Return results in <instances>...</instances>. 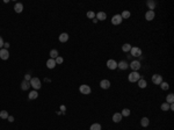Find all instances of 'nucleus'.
<instances>
[{
    "instance_id": "1",
    "label": "nucleus",
    "mask_w": 174,
    "mask_h": 130,
    "mask_svg": "<svg viewBox=\"0 0 174 130\" xmlns=\"http://www.w3.org/2000/svg\"><path fill=\"white\" fill-rule=\"evenodd\" d=\"M30 86L31 87L35 88V91H37V90H39V88L42 87V84H41V80H39L37 77H34V78L30 79Z\"/></svg>"
},
{
    "instance_id": "2",
    "label": "nucleus",
    "mask_w": 174,
    "mask_h": 130,
    "mask_svg": "<svg viewBox=\"0 0 174 130\" xmlns=\"http://www.w3.org/2000/svg\"><path fill=\"white\" fill-rule=\"evenodd\" d=\"M141 74L137 72V71H132L131 73H130L129 76H128V79H129L130 82H137L139 79H141Z\"/></svg>"
},
{
    "instance_id": "3",
    "label": "nucleus",
    "mask_w": 174,
    "mask_h": 130,
    "mask_svg": "<svg viewBox=\"0 0 174 130\" xmlns=\"http://www.w3.org/2000/svg\"><path fill=\"white\" fill-rule=\"evenodd\" d=\"M130 54H131V57H141L142 49L138 48V47H132L131 50H130Z\"/></svg>"
},
{
    "instance_id": "4",
    "label": "nucleus",
    "mask_w": 174,
    "mask_h": 130,
    "mask_svg": "<svg viewBox=\"0 0 174 130\" xmlns=\"http://www.w3.org/2000/svg\"><path fill=\"white\" fill-rule=\"evenodd\" d=\"M122 21H123V19H122L121 14H116V15H114L113 18H111V23L114 24V26H118V24H121L122 23Z\"/></svg>"
},
{
    "instance_id": "5",
    "label": "nucleus",
    "mask_w": 174,
    "mask_h": 130,
    "mask_svg": "<svg viewBox=\"0 0 174 130\" xmlns=\"http://www.w3.org/2000/svg\"><path fill=\"white\" fill-rule=\"evenodd\" d=\"M0 58L1 59H4V61H7L9 58V52L7 49H0Z\"/></svg>"
},
{
    "instance_id": "6",
    "label": "nucleus",
    "mask_w": 174,
    "mask_h": 130,
    "mask_svg": "<svg viewBox=\"0 0 174 130\" xmlns=\"http://www.w3.org/2000/svg\"><path fill=\"white\" fill-rule=\"evenodd\" d=\"M79 91H80V93L85 94V95H87V94L91 93V87L88 86V85H81L80 87H79Z\"/></svg>"
},
{
    "instance_id": "7",
    "label": "nucleus",
    "mask_w": 174,
    "mask_h": 130,
    "mask_svg": "<svg viewBox=\"0 0 174 130\" xmlns=\"http://www.w3.org/2000/svg\"><path fill=\"white\" fill-rule=\"evenodd\" d=\"M100 87L102 90H108L110 87V81H109L108 79H102L101 81H100Z\"/></svg>"
},
{
    "instance_id": "8",
    "label": "nucleus",
    "mask_w": 174,
    "mask_h": 130,
    "mask_svg": "<svg viewBox=\"0 0 174 130\" xmlns=\"http://www.w3.org/2000/svg\"><path fill=\"white\" fill-rule=\"evenodd\" d=\"M152 82L154 85H160L162 82V77L160 74H153L152 76Z\"/></svg>"
},
{
    "instance_id": "9",
    "label": "nucleus",
    "mask_w": 174,
    "mask_h": 130,
    "mask_svg": "<svg viewBox=\"0 0 174 130\" xmlns=\"http://www.w3.org/2000/svg\"><path fill=\"white\" fill-rule=\"evenodd\" d=\"M107 67H108L109 70H111V71L117 69V62L114 61V59H109V61L107 62Z\"/></svg>"
},
{
    "instance_id": "10",
    "label": "nucleus",
    "mask_w": 174,
    "mask_h": 130,
    "mask_svg": "<svg viewBox=\"0 0 174 130\" xmlns=\"http://www.w3.org/2000/svg\"><path fill=\"white\" fill-rule=\"evenodd\" d=\"M129 66L131 67L134 71H138V70L141 69V62L139 61H132L131 63H130Z\"/></svg>"
},
{
    "instance_id": "11",
    "label": "nucleus",
    "mask_w": 174,
    "mask_h": 130,
    "mask_svg": "<svg viewBox=\"0 0 174 130\" xmlns=\"http://www.w3.org/2000/svg\"><path fill=\"white\" fill-rule=\"evenodd\" d=\"M117 67H118L120 70L125 71V70L129 69V64H128V62H125V61H121L120 63H117Z\"/></svg>"
},
{
    "instance_id": "12",
    "label": "nucleus",
    "mask_w": 174,
    "mask_h": 130,
    "mask_svg": "<svg viewBox=\"0 0 174 130\" xmlns=\"http://www.w3.org/2000/svg\"><path fill=\"white\" fill-rule=\"evenodd\" d=\"M154 16H156L154 11H147V12L145 13V20H146V21H152L153 19H154Z\"/></svg>"
},
{
    "instance_id": "13",
    "label": "nucleus",
    "mask_w": 174,
    "mask_h": 130,
    "mask_svg": "<svg viewBox=\"0 0 174 130\" xmlns=\"http://www.w3.org/2000/svg\"><path fill=\"white\" fill-rule=\"evenodd\" d=\"M96 16V20H99V21H105L106 19H107V14L105 12H99L95 14Z\"/></svg>"
},
{
    "instance_id": "14",
    "label": "nucleus",
    "mask_w": 174,
    "mask_h": 130,
    "mask_svg": "<svg viewBox=\"0 0 174 130\" xmlns=\"http://www.w3.org/2000/svg\"><path fill=\"white\" fill-rule=\"evenodd\" d=\"M122 118H123V116L121 115V113H115V114L113 115V121H114L115 123H120V122L122 121Z\"/></svg>"
},
{
    "instance_id": "15",
    "label": "nucleus",
    "mask_w": 174,
    "mask_h": 130,
    "mask_svg": "<svg viewBox=\"0 0 174 130\" xmlns=\"http://www.w3.org/2000/svg\"><path fill=\"white\" fill-rule=\"evenodd\" d=\"M56 61L55 59H52V58H50V59H48L47 61V67L48 69H54V67H56Z\"/></svg>"
},
{
    "instance_id": "16",
    "label": "nucleus",
    "mask_w": 174,
    "mask_h": 130,
    "mask_svg": "<svg viewBox=\"0 0 174 130\" xmlns=\"http://www.w3.org/2000/svg\"><path fill=\"white\" fill-rule=\"evenodd\" d=\"M69 41V34H66V33H62L59 35V42L62 43H65Z\"/></svg>"
},
{
    "instance_id": "17",
    "label": "nucleus",
    "mask_w": 174,
    "mask_h": 130,
    "mask_svg": "<svg viewBox=\"0 0 174 130\" xmlns=\"http://www.w3.org/2000/svg\"><path fill=\"white\" fill-rule=\"evenodd\" d=\"M14 11L16 13H22V11H23V5L21 3H16L14 5Z\"/></svg>"
},
{
    "instance_id": "18",
    "label": "nucleus",
    "mask_w": 174,
    "mask_h": 130,
    "mask_svg": "<svg viewBox=\"0 0 174 130\" xmlns=\"http://www.w3.org/2000/svg\"><path fill=\"white\" fill-rule=\"evenodd\" d=\"M146 6L149 7V11H153V9L156 8L157 4H156V1H153V0H149V1H146Z\"/></svg>"
},
{
    "instance_id": "19",
    "label": "nucleus",
    "mask_w": 174,
    "mask_h": 130,
    "mask_svg": "<svg viewBox=\"0 0 174 130\" xmlns=\"http://www.w3.org/2000/svg\"><path fill=\"white\" fill-rule=\"evenodd\" d=\"M30 87V82L27 81V80H23V81L21 82V90L22 91H28Z\"/></svg>"
},
{
    "instance_id": "20",
    "label": "nucleus",
    "mask_w": 174,
    "mask_h": 130,
    "mask_svg": "<svg viewBox=\"0 0 174 130\" xmlns=\"http://www.w3.org/2000/svg\"><path fill=\"white\" fill-rule=\"evenodd\" d=\"M149 124H150V120H149V117H143L141 120V125L143 128L149 127Z\"/></svg>"
},
{
    "instance_id": "21",
    "label": "nucleus",
    "mask_w": 174,
    "mask_h": 130,
    "mask_svg": "<svg viewBox=\"0 0 174 130\" xmlns=\"http://www.w3.org/2000/svg\"><path fill=\"white\" fill-rule=\"evenodd\" d=\"M138 86H139V88H145L147 86V82H146V80H144L143 78H141L139 80H138Z\"/></svg>"
},
{
    "instance_id": "22",
    "label": "nucleus",
    "mask_w": 174,
    "mask_h": 130,
    "mask_svg": "<svg viewBox=\"0 0 174 130\" xmlns=\"http://www.w3.org/2000/svg\"><path fill=\"white\" fill-rule=\"evenodd\" d=\"M37 97H38V93H37V91H31L29 94H28V99H29V100L36 99Z\"/></svg>"
},
{
    "instance_id": "23",
    "label": "nucleus",
    "mask_w": 174,
    "mask_h": 130,
    "mask_svg": "<svg viewBox=\"0 0 174 130\" xmlns=\"http://www.w3.org/2000/svg\"><path fill=\"white\" fill-rule=\"evenodd\" d=\"M166 102H167L168 105H171V103L174 102V94L173 93H169L167 97H166Z\"/></svg>"
},
{
    "instance_id": "24",
    "label": "nucleus",
    "mask_w": 174,
    "mask_h": 130,
    "mask_svg": "<svg viewBox=\"0 0 174 130\" xmlns=\"http://www.w3.org/2000/svg\"><path fill=\"white\" fill-rule=\"evenodd\" d=\"M132 47L130 46L129 43H124L123 46H122V50H123L124 52H130V50H131Z\"/></svg>"
},
{
    "instance_id": "25",
    "label": "nucleus",
    "mask_w": 174,
    "mask_h": 130,
    "mask_svg": "<svg viewBox=\"0 0 174 130\" xmlns=\"http://www.w3.org/2000/svg\"><path fill=\"white\" fill-rule=\"evenodd\" d=\"M101 129H102V127L100 123H93L90 128V130H101Z\"/></svg>"
},
{
    "instance_id": "26",
    "label": "nucleus",
    "mask_w": 174,
    "mask_h": 130,
    "mask_svg": "<svg viewBox=\"0 0 174 130\" xmlns=\"http://www.w3.org/2000/svg\"><path fill=\"white\" fill-rule=\"evenodd\" d=\"M57 57H58V51H57V50H56V49L51 50V51H50V58H52V59H56Z\"/></svg>"
},
{
    "instance_id": "27",
    "label": "nucleus",
    "mask_w": 174,
    "mask_h": 130,
    "mask_svg": "<svg viewBox=\"0 0 174 130\" xmlns=\"http://www.w3.org/2000/svg\"><path fill=\"white\" fill-rule=\"evenodd\" d=\"M130 15H131V13H130L129 11H123V12H122V14H121L122 19H129Z\"/></svg>"
},
{
    "instance_id": "28",
    "label": "nucleus",
    "mask_w": 174,
    "mask_h": 130,
    "mask_svg": "<svg viewBox=\"0 0 174 130\" xmlns=\"http://www.w3.org/2000/svg\"><path fill=\"white\" fill-rule=\"evenodd\" d=\"M130 109H128V108H124L122 112H121V115L122 116H125V117H128V116H130Z\"/></svg>"
},
{
    "instance_id": "29",
    "label": "nucleus",
    "mask_w": 174,
    "mask_h": 130,
    "mask_svg": "<svg viewBox=\"0 0 174 130\" xmlns=\"http://www.w3.org/2000/svg\"><path fill=\"white\" fill-rule=\"evenodd\" d=\"M160 108H161V110H164V112H167V110H169V105H168L167 102H164L160 106Z\"/></svg>"
},
{
    "instance_id": "30",
    "label": "nucleus",
    "mask_w": 174,
    "mask_h": 130,
    "mask_svg": "<svg viewBox=\"0 0 174 130\" xmlns=\"http://www.w3.org/2000/svg\"><path fill=\"white\" fill-rule=\"evenodd\" d=\"M160 87H161L162 91H167L168 88H169V85H168L167 82H164V81H162L161 84H160Z\"/></svg>"
},
{
    "instance_id": "31",
    "label": "nucleus",
    "mask_w": 174,
    "mask_h": 130,
    "mask_svg": "<svg viewBox=\"0 0 174 130\" xmlns=\"http://www.w3.org/2000/svg\"><path fill=\"white\" fill-rule=\"evenodd\" d=\"M8 116H9V115H8V113H7L6 110H1V112H0V117L4 118V120H5V118H7Z\"/></svg>"
},
{
    "instance_id": "32",
    "label": "nucleus",
    "mask_w": 174,
    "mask_h": 130,
    "mask_svg": "<svg viewBox=\"0 0 174 130\" xmlns=\"http://www.w3.org/2000/svg\"><path fill=\"white\" fill-rule=\"evenodd\" d=\"M87 18H88V19H94V18H95V13L92 12V11L87 12Z\"/></svg>"
},
{
    "instance_id": "33",
    "label": "nucleus",
    "mask_w": 174,
    "mask_h": 130,
    "mask_svg": "<svg viewBox=\"0 0 174 130\" xmlns=\"http://www.w3.org/2000/svg\"><path fill=\"white\" fill-rule=\"evenodd\" d=\"M55 61H56V64H62V63H63V58H62V57H59V56H58V57L56 58Z\"/></svg>"
},
{
    "instance_id": "34",
    "label": "nucleus",
    "mask_w": 174,
    "mask_h": 130,
    "mask_svg": "<svg viewBox=\"0 0 174 130\" xmlns=\"http://www.w3.org/2000/svg\"><path fill=\"white\" fill-rule=\"evenodd\" d=\"M30 79H31V77H30V74H26V76H24V80H27V81H30Z\"/></svg>"
},
{
    "instance_id": "35",
    "label": "nucleus",
    "mask_w": 174,
    "mask_h": 130,
    "mask_svg": "<svg viewBox=\"0 0 174 130\" xmlns=\"http://www.w3.org/2000/svg\"><path fill=\"white\" fill-rule=\"evenodd\" d=\"M4 43H5V42H4V39H3V37L0 36V48H3V47H4Z\"/></svg>"
},
{
    "instance_id": "36",
    "label": "nucleus",
    "mask_w": 174,
    "mask_h": 130,
    "mask_svg": "<svg viewBox=\"0 0 174 130\" xmlns=\"http://www.w3.org/2000/svg\"><path fill=\"white\" fill-rule=\"evenodd\" d=\"M7 120H8L9 122H14V116H8V117H7Z\"/></svg>"
},
{
    "instance_id": "37",
    "label": "nucleus",
    "mask_w": 174,
    "mask_h": 130,
    "mask_svg": "<svg viewBox=\"0 0 174 130\" xmlns=\"http://www.w3.org/2000/svg\"><path fill=\"white\" fill-rule=\"evenodd\" d=\"M8 48H9V43H4V49H7L8 50Z\"/></svg>"
},
{
    "instance_id": "38",
    "label": "nucleus",
    "mask_w": 174,
    "mask_h": 130,
    "mask_svg": "<svg viewBox=\"0 0 174 130\" xmlns=\"http://www.w3.org/2000/svg\"><path fill=\"white\" fill-rule=\"evenodd\" d=\"M169 110H174V105H173V103L169 105Z\"/></svg>"
},
{
    "instance_id": "39",
    "label": "nucleus",
    "mask_w": 174,
    "mask_h": 130,
    "mask_svg": "<svg viewBox=\"0 0 174 130\" xmlns=\"http://www.w3.org/2000/svg\"><path fill=\"white\" fill-rule=\"evenodd\" d=\"M60 109H62V110H63V113H65V110H66L65 106H60Z\"/></svg>"
}]
</instances>
